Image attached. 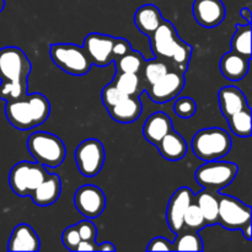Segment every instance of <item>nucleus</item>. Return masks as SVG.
I'll use <instances>...</instances> for the list:
<instances>
[{"instance_id": "obj_1", "label": "nucleus", "mask_w": 252, "mask_h": 252, "mask_svg": "<svg viewBox=\"0 0 252 252\" xmlns=\"http://www.w3.org/2000/svg\"><path fill=\"white\" fill-rule=\"evenodd\" d=\"M31 62L22 49L4 47L0 49V98L12 101L29 94Z\"/></svg>"}, {"instance_id": "obj_2", "label": "nucleus", "mask_w": 252, "mask_h": 252, "mask_svg": "<svg viewBox=\"0 0 252 252\" xmlns=\"http://www.w3.org/2000/svg\"><path fill=\"white\" fill-rule=\"evenodd\" d=\"M51 115L48 98L39 93L27 94L17 100L6 101L5 116L14 128L30 130L39 127Z\"/></svg>"}, {"instance_id": "obj_3", "label": "nucleus", "mask_w": 252, "mask_h": 252, "mask_svg": "<svg viewBox=\"0 0 252 252\" xmlns=\"http://www.w3.org/2000/svg\"><path fill=\"white\" fill-rule=\"evenodd\" d=\"M27 149L38 164L49 169L61 166L66 155L63 140L48 132L32 133L27 139Z\"/></svg>"}, {"instance_id": "obj_4", "label": "nucleus", "mask_w": 252, "mask_h": 252, "mask_svg": "<svg viewBox=\"0 0 252 252\" xmlns=\"http://www.w3.org/2000/svg\"><path fill=\"white\" fill-rule=\"evenodd\" d=\"M231 149V138L221 128L212 127L198 130L192 138L193 154L202 161L223 159Z\"/></svg>"}, {"instance_id": "obj_5", "label": "nucleus", "mask_w": 252, "mask_h": 252, "mask_svg": "<svg viewBox=\"0 0 252 252\" xmlns=\"http://www.w3.org/2000/svg\"><path fill=\"white\" fill-rule=\"evenodd\" d=\"M49 54L59 69L74 76L86 75L93 66L85 49L74 43L51 44Z\"/></svg>"}, {"instance_id": "obj_6", "label": "nucleus", "mask_w": 252, "mask_h": 252, "mask_svg": "<svg viewBox=\"0 0 252 252\" xmlns=\"http://www.w3.org/2000/svg\"><path fill=\"white\" fill-rule=\"evenodd\" d=\"M238 172V165L234 162L221 161L219 159L213 160V161H206V164L196 170L194 177H196L197 184L203 189L219 192L220 189L233 184Z\"/></svg>"}, {"instance_id": "obj_7", "label": "nucleus", "mask_w": 252, "mask_h": 252, "mask_svg": "<svg viewBox=\"0 0 252 252\" xmlns=\"http://www.w3.org/2000/svg\"><path fill=\"white\" fill-rule=\"evenodd\" d=\"M48 175L47 167L37 161H20L10 170L9 185L16 196L26 197L30 196Z\"/></svg>"}, {"instance_id": "obj_8", "label": "nucleus", "mask_w": 252, "mask_h": 252, "mask_svg": "<svg viewBox=\"0 0 252 252\" xmlns=\"http://www.w3.org/2000/svg\"><path fill=\"white\" fill-rule=\"evenodd\" d=\"M74 158L78 170L83 176L95 177L102 170L106 160V152L100 140L89 138L78 145Z\"/></svg>"}, {"instance_id": "obj_9", "label": "nucleus", "mask_w": 252, "mask_h": 252, "mask_svg": "<svg viewBox=\"0 0 252 252\" xmlns=\"http://www.w3.org/2000/svg\"><path fill=\"white\" fill-rule=\"evenodd\" d=\"M218 224L228 230H240L251 223V207L240 199L218 193Z\"/></svg>"}, {"instance_id": "obj_10", "label": "nucleus", "mask_w": 252, "mask_h": 252, "mask_svg": "<svg viewBox=\"0 0 252 252\" xmlns=\"http://www.w3.org/2000/svg\"><path fill=\"white\" fill-rule=\"evenodd\" d=\"M74 204L79 213L88 219H95L106 208V196L102 189L94 185H84L74 194Z\"/></svg>"}, {"instance_id": "obj_11", "label": "nucleus", "mask_w": 252, "mask_h": 252, "mask_svg": "<svg viewBox=\"0 0 252 252\" xmlns=\"http://www.w3.org/2000/svg\"><path fill=\"white\" fill-rule=\"evenodd\" d=\"M186 85L185 75L180 71H167L162 78H160L153 85L145 88L150 100L157 103H165L174 100L180 95Z\"/></svg>"}, {"instance_id": "obj_12", "label": "nucleus", "mask_w": 252, "mask_h": 252, "mask_svg": "<svg viewBox=\"0 0 252 252\" xmlns=\"http://www.w3.org/2000/svg\"><path fill=\"white\" fill-rule=\"evenodd\" d=\"M150 48L157 58L170 61L180 42V36L174 24L162 20L160 26L149 36Z\"/></svg>"}, {"instance_id": "obj_13", "label": "nucleus", "mask_w": 252, "mask_h": 252, "mask_svg": "<svg viewBox=\"0 0 252 252\" xmlns=\"http://www.w3.org/2000/svg\"><path fill=\"white\" fill-rule=\"evenodd\" d=\"M116 37L110 34L89 33L84 39L83 48L90 58L91 63L96 66H107L113 62L112 48L115 44Z\"/></svg>"}, {"instance_id": "obj_14", "label": "nucleus", "mask_w": 252, "mask_h": 252, "mask_svg": "<svg viewBox=\"0 0 252 252\" xmlns=\"http://www.w3.org/2000/svg\"><path fill=\"white\" fill-rule=\"evenodd\" d=\"M194 201V194L189 187H180L170 197L166 211V220L172 233L184 230V216L189 204Z\"/></svg>"}, {"instance_id": "obj_15", "label": "nucleus", "mask_w": 252, "mask_h": 252, "mask_svg": "<svg viewBox=\"0 0 252 252\" xmlns=\"http://www.w3.org/2000/svg\"><path fill=\"white\" fill-rule=\"evenodd\" d=\"M192 12L196 21L204 29H214L224 21L225 5L221 0H194Z\"/></svg>"}, {"instance_id": "obj_16", "label": "nucleus", "mask_w": 252, "mask_h": 252, "mask_svg": "<svg viewBox=\"0 0 252 252\" xmlns=\"http://www.w3.org/2000/svg\"><path fill=\"white\" fill-rule=\"evenodd\" d=\"M41 249L38 235L29 224H19L12 230L7 250L9 251H31L36 252Z\"/></svg>"}, {"instance_id": "obj_17", "label": "nucleus", "mask_w": 252, "mask_h": 252, "mask_svg": "<svg viewBox=\"0 0 252 252\" xmlns=\"http://www.w3.org/2000/svg\"><path fill=\"white\" fill-rule=\"evenodd\" d=\"M62 192V181L61 177L57 174H49L43 181L39 184V186L31 192L29 197L33 201L36 206L48 207L52 206L58 201Z\"/></svg>"}, {"instance_id": "obj_18", "label": "nucleus", "mask_w": 252, "mask_h": 252, "mask_svg": "<svg viewBox=\"0 0 252 252\" xmlns=\"http://www.w3.org/2000/svg\"><path fill=\"white\" fill-rule=\"evenodd\" d=\"M250 68V59L245 58L236 52L230 51L221 57L219 69L225 79L230 81H239L245 78Z\"/></svg>"}, {"instance_id": "obj_19", "label": "nucleus", "mask_w": 252, "mask_h": 252, "mask_svg": "<svg viewBox=\"0 0 252 252\" xmlns=\"http://www.w3.org/2000/svg\"><path fill=\"white\" fill-rule=\"evenodd\" d=\"M111 118L120 123H132L140 117L143 105L139 96L127 95L111 108H108Z\"/></svg>"}, {"instance_id": "obj_20", "label": "nucleus", "mask_w": 252, "mask_h": 252, "mask_svg": "<svg viewBox=\"0 0 252 252\" xmlns=\"http://www.w3.org/2000/svg\"><path fill=\"white\" fill-rule=\"evenodd\" d=\"M172 129V121L165 112L158 111L150 115L143 126V135L153 145H157L165 134Z\"/></svg>"}, {"instance_id": "obj_21", "label": "nucleus", "mask_w": 252, "mask_h": 252, "mask_svg": "<svg viewBox=\"0 0 252 252\" xmlns=\"http://www.w3.org/2000/svg\"><path fill=\"white\" fill-rule=\"evenodd\" d=\"M155 147L159 150L160 155L170 161H179L184 159L187 154V143L181 134L172 128L167 134Z\"/></svg>"}, {"instance_id": "obj_22", "label": "nucleus", "mask_w": 252, "mask_h": 252, "mask_svg": "<svg viewBox=\"0 0 252 252\" xmlns=\"http://www.w3.org/2000/svg\"><path fill=\"white\" fill-rule=\"evenodd\" d=\"M219 107L225 118L230 117L234 113L249 107L246 96L240 89L235 86H225L221 88L218 93Z\"/></svg>"}, {"instance_id": "obj_23", "label": "nucleus", "mask_w": 252, "mask_h": 252, "mask_svg": "<svg viewBox=\"0 0 252 252\" xmlns=\"http://www.w3.org/2000/svg\"><path fill=\"white\" fill-rule=\"evenodd\" d=\"M164 17L159 7L154 4H145L138 7L134 14V24L142 33L148 37L160 26Z\"/></svg>"}, {"instance_id": "obj_24", "label": "nucleus", "mask_w": 252, "mask_h": 252, "mask_svg": "<svg viewBox=\"0 0 252 252\" xmlns=\"http://www.w3.org/2000/svg\"><path fill=\"white\" fill-rule=\"evenodd\" d=\"M194 202H196L197 206L201 209L202 214H203L204 219H206L207 226L218 224V192L203 189V191L198 192L194 196Z\"/></svg>"}, {"instance_id": "obj_25", "label": "nucleus", "mask_w": 252, "mask_h": 252, "mask_svg": "<svg viewBox=\"0 0 252 252\" xmlns=\"http://www.w3.org/2000/svg\"><path fill=\"white\" fill-rule=\"evenodd\" d=\"M231 51L251 59V24L236 25V32L231 38Z\"/></svg>"}, {"instance_id": "obj_26", "label": "nucleus", "mask_w": 252, "mask_h": 252, "mask_svg": "<svg viewBox=\"0 0 252 252\" xmlns=\"http://www.w3.org/2000/svg\"><path fill=\"white\" fill-rule=\"evenodd\" d=\"M111 84L125 95L139 96L140 91H142L140 76L134 73H118V71H116V75L111 81Z\"/></svg>"}, {"instance_id": "obj_27", "label": "nucleus", "mask_w": 252, "mask_h": 252, "mask_svg": "<svg viewBox=\"0 0 252 252\" xmlns=\"http://www.w3.org/2000/svg\"><path fill=\"white\" fill-rule=\"evenodd\" d=\"M251 108L250 106L228 117L229 128L240 138H249L251 135Z\"/></svg>"}, {"instance_id": "obj_28", "label": "nucleus", "mask_w": 252, "mask_h": 252, "mask_svg": "<svg viewBox=\"0 0 252 252\" xmlns=\"http://www.w3.org/2000/svg\"><path fill=\"white\" fill-rule=\"evenodd\" d=\"M145 59L143 58L142 53L138 51H133L130 49L126 54L121 56L115 61L116 70L118 73H134L139 74L142 71L143 64H144Z\"/></svg>"}, {"instance_id": "obj_29", "label": "nucleus", "mask_w": 252, "mask_h": 252, "mask_svg": "<svg viewBox=\"0 0 252 252\" xmlns=\"http://www.w3.org/2000/svg\"><path fill=\"white\" fill-rule=\"evenodd\" d=\"M174 251H203V240L197 231H184L176 234Z\"/></svg>"}, {"instance_id": "obj_30", "label": "nucleus", "mask_w": 252, "mask_h": 252, "mask_svg": "<svg viewBox=\"0 0 252 252\" xmlns=\"http://www.w3.org/2000/svg\"><path fill=\"white\" fill-rule=\"evenodd\" d=\"M143 75L147 85H153L157 83L160 78L169 71V65L164 62V59H153V61H145L143 64Z\"/></svg>"}, {"instance_id": "obj_31", "label": "nucleus", "mask_w": 252, "mask_h": 252, "mask_svg": "<svg viewBox=\"0 0 252 252\" xmlns=\"http://www.w3.org/2000/svg\"><path fill=\"white\" fill-rule=\"evenodd\" d=\"M191 56H192V47L189 46L187 42H185L184 39H180L179 44H177L176 49H175L174 54H172L170 61L174 63L175 69H176L177 71L185 74L187 69H189Z\"/></svg>"}, {"instance_id": "obj_32", "label": "nucleus", "mask_w": 252, "mask_h": 252, "mask_svg": "<svg viewBox=\"0 0 252 252\" xmlns=\"http://www.w3.org/2000/svg\"><path fill=\"white\" fill-rule=\"evenodd\" d=\"M184 226H186L187 229L193 231H198L207 226L206 219H204L201 209H199V207L197 206V203L194 201L189 204V208L185 212Z\"/></svg>"}, {"instance_id": "obj_33", "label": "nucleus", "mask_w": 252, "mask_h": 252, "mask_svg": "<svg viewBox=\"0 0 252 252\" xmlns=\"http://www.w3.org/2000/svg\"><path fill=\"white\" fill-rule=\"evenodd\" d=\"M174 111L180 118H191L197 112V102L191 97H180L174 105Z\"/></svg>"}, {"instance_id": "obj_34", "label": "nucleus", "mask_w": 252, "mask_h": 252, "mask_svg": "<svg viewBox=\"0 0 252 252\" xmlns=\"http://www.w3.org/2000/svg\"><path fill=\"white\" fill-rule=\"evenodd\" d=\"M127 95H125L123 93H121L116 86H113L112 84H108L101 91V100H102L103 106L106 108H111L112 106H115L116 103L120 102L123 97H126Z\"/></svg>"}, {"instance_id": "obj_35", "label": "nucleus", "mask_w": 252, "mask_h": 252, "mask_svg": "<svg viewBox=\"0 0 252 252\" xmlns=\"http://www.w3.org/2000/svg\"><path fill=\"white\" fill-rule=\"evenodd\" d=\"M75 225L76 229H78L81 240L96 241V238H97V228H96V225L90 220V219H85V220L79 221Z\"/></svg>"}, {"instance_id": "obj_36", "label": "nucleus", "mask_w": 252, "mask_h": 252, "mask_svg": "<svg viewBox=\"0 0 252 252\" xmlns=\"http://www.w3.org/2000/svg\"><path fill=\"white\" fill-rule=\"evenodd\" d=\"M80 235H79V231L76 229V225H70L63 231V235H62V243L65 246L66 249H69L70 251H76V246L80 243Z\"/></svg>"}, {"instance_id": "obj_37", "label": "nucleus", "mask_w": 252, "mask_h": 252, "mask_svg": "<svg viewBox=\"0 0 252 252\" xmlns=\"http://www.w3.org/2000/svg\"><path fill=\"white\" fill-rule=\"evenodd\" d=\"M148 251H174V244L166 238L162 236H157L152 239L150 243L148 244Z\"/></svg>"}, {"instance_id": "obj_38", "label": "nucleus", "mask_w": 252, "mask_h": 252, "mask_svg": "<svg viewBox=\"0 0 252 252\" xmlns=\"http://www.w3.org/2000/svg\"><path fill=\"white\" fill-rule=\"evenodd\" d=\"M132 49L129 42L126 38H120V37H116L115 44H113L112 48V56H113V62L117 58H120L121 56L126 54L127 52H129Z\"/></svg>"}, {"instance_id": "obj_39", "label": "nucleus", "mask_w": 252, "mask_h": 252, "mask_svg": "<svg viewBox=\"0 0 252 252\" xmlns=\"http://www.w3.org/2000/svg\"><path fill=\"white\" fill-rule=\"evenodd\" d=\"M76 251H97V243L96 241L80 240L76 246Z\"/></svg>"}, {"instance_id": "obj_40", "label": "nucleus", "mask_w": 252, "mask_h": 252, "mask_svg": "<svg viewBox=\"0 0 252 252\" xmlns=\"http://www.w3.org/2000/svg\"><path fill=\"white\" fill-rule=\"evenodd\" d=\"M117 249H116V246L113 245L112 243H110V241H105V243H101V244H97V251H116Z\"/></svg>"}, {"instance_id": "obj_41", "label": "nucleus", "mask_w": 252, "mask_h": 252, "mask_svg": "<svg viewBox=\"0 0 252 252\" xmlns=\"http://www.w3.org/2000/svg\"><path fill=\"white\" fill-rule=\"evenodd\" d=\"M239 14H240V16L243 17L244 20H245L246 24H251L252 14H251V11H250V9H249V7H243V9L239 11Z\"/></svg>"}, {"instance_id": "obj_42", "label": "nucleus", "mask_w": 252, "mask_h": 252, "mask_svg": "<svg viewBox=\"0 0 252 252\" xmlns=\"http://www.w3.org/2000/svg\"><path fill=\"white\" fill-rule=\"evenodd\" d=\"M241 233H243V236L248 241H251L252 239V234H251V223L246 224L243 229H240Z\"/></svg>"}, {"instance_id": "obj_43", "label": "nucleus", "mask_w": 252, "mask_h": 252, "mask_svg": "<svg viewBox=\"0 0 252 252\" xmlns=\"http://www.w3.org/2000/svg\"><path fill=\"white\" fill-rule=\"evenodd\" d=\"M4 6H5V0H0V12L4 10Z\"/></svg>"}]
</instances>
